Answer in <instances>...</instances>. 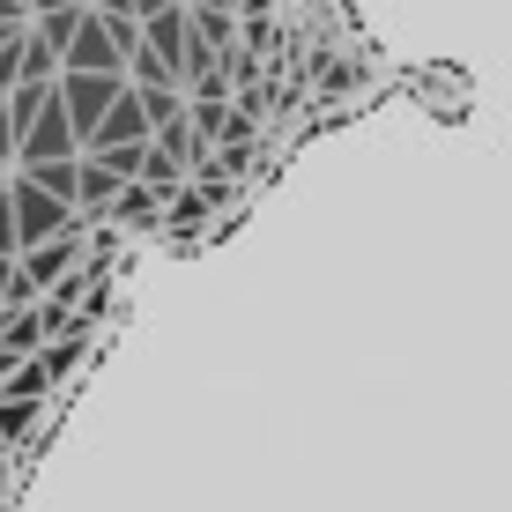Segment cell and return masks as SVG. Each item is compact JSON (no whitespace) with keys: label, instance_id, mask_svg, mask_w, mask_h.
Instances as JSON below:
<instances>
[{"label":"cell","instance_id":"8fae6325","mask_svg":"<svg viewBox=\"0 0 512 512\" xmlns=\"http://www.w3.org/2000/svg\"><path fill=\"white\" fill-rule=\"evenodd\" d=\"M186 97H223V104H231L238 90H231V75H223V60H208V67H193V75H186Z\"/></svg>","mask_w":512,"mask_h":512},{"label":"cell","instance_id":"7a4b0ae2","mask_svg":"<svg viewBox=\"0 0 512 512\" xmlns=\"http://www.w3.org/2000/svg\"><path fill=\"white\" fill-rule=\"evenodd\" d=\"M52 90H60V112L75 119L82 149H90V134L104 127V112H112V104L127 97V75H60Z\"/></svg>","mask_w":512,"mask_h":512},{"label":"cell","instance_id":"8992f818","mask_svg":"<svg viewBox=\"0 0 512 512\" xmlns=\"http://www.w3.org/2000/svg\"><path fill=\"white\" fill-rule=\"evenodd\" d=\"M156 127H149V112H141V97H134V82H127V97L104 112V127L90 134V149H134V141H149Z\"/></svg>","mask_w":512,"mask_h":512},{"label":"cell","instance_id":"30bf717a","mask_svg":"<svg viewBox=\"0 0 512 512\" xmlns=\"http://www.w3.org/2000/svg\"><path fill=\"white\" fill-rule=\"evenodd\" d=\"M119 186H127V179H112V171H104L97 156H82V193H75V208H90V216H104V208L119 201Z\"/></svg>","mask_w":512,"mask_h":512},{"label":"cell","instance_id":"6da1fadb","mask_svg":"<svg viewBox=\"0 0 512 512\" xmlns=\"http://www.w3.org/2000/svg\"><path fill=\"white\" fill-rule=\"evenodd\" d=\"M8 216H15L23 253H30V245H45V238H75V208L52 201L38 179H8Z\"/></svg>","mask_w":512,"mask_h":512},{"label":"cell","instance_id":"7c38bea8","mask_svg":"<svg viewBox=\"0 0 512 512\" xmlns=\"http://www.w3.org/2000/svg\"><path fill=\"white\" fill-rule=\"evenodd\" d=\"M349 82H357V67H349V60H320V90H327V97L349 90Z\"/></svg>","mask_w":512,"mask_h":512},{"label":"cell","instance_id":"5b68a950","mask_svg":"<svg viewBox=\"0 0 512 512\" xmlns=\"http://www.w3.org/2000/svg\"><path fill=\"white\" fill-rule=\"evenodd\" d=\"M15 268H23L30 290H60L67 275H75V238H45V245H30V253H15Z\"/></svg>","mask_w":512,"mask_h":512},{"label":"cell","instance_id":"52a82bcc","mask_svg":"<svg viewBox=\"0 0 512 512\" xmlns=\"http://www.w3.org/2000/svg\"><path fill=\"white\" fill-rule=\"evenodd\" d=\"M164 201H171V193H156L149 179H127V186H119V201L104 208V223H127V231H149V223H164Z\"/></svg>","mask_w":512,"mask_h":512},{"label":"cell","instance_id":"3957f363","mask_svg":"<svg viewBox=\"0 0 512 512\" xmlns=\"http://www.w3.org/2000/svg\"><path fill=\"white\" fill-rule=\"evenodd\" d=\"M60 75H127V52L112 45V30H104V15H97V8H82L75 45L60 52Z\"/></svg>","mask_w":512,"mask_h":512},{"label":"cell","instance_id":"277c9868","mask_svg":"<svg viewBox=\"0 0 512 512\" xmlns=\"http://www.w3.org/2000/svg\"><path fill=\"white\" fill-rule=\"evenodd\" d=\"M186 45H193V30H186V0H171L164 15H149V23H141V52H149V60L164 67L171 82L186 75Z\"/></svg>","mask_w":512,"mask_h":512},{"label":"cell","instance_id":"ba28073f","mask_svg":"<svg viewBox=\"0 0 512 512\" xmlns=\"http://www.w3.org/2000/svg\"><path fill=\"white\" fill-rule=\"evenodd\" d=\"M186 30H193L208 52H231V45L245 38V23H238L231 8H186Z\"/></svg>","mask_w":512,"mask_h":512},{"label":"cell","instance_id":"9c48e42d","mask_svg":"<svg viewBox=\"0 0 512 512\" xmlns=\"http://www.w3.org/2000/svg\"><path fill=\"white\" fill-rule=\"evenodd\" d=\"M208 216H216V201H208L201 186H179V193L164 201V231H179V238H186V231H201Z\"/></svg>","mask_w":512,"mask_h":512}]
</instances>
